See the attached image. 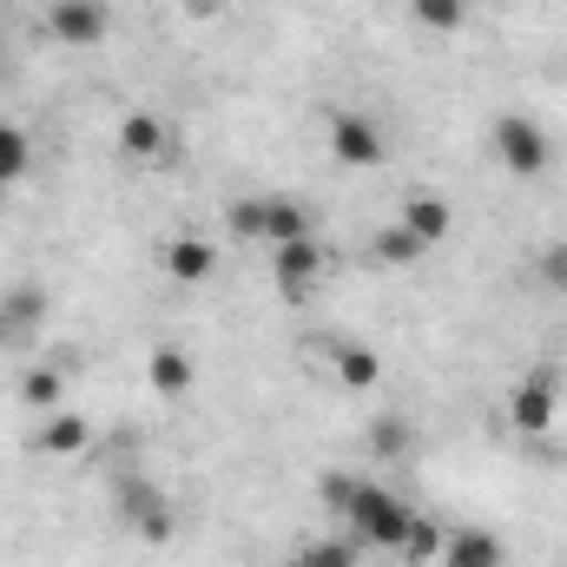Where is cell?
Returning a JSON list of instances; mask_svg holds the SVG:
<instances>
[{
    "instance_id": "cell-1",
    "label": "cell",
    "mask_w": 567,
    "mask_h": 567,
    "mask_svg": "<svg viewBox=\"0 0 567 567\" xmlns=\"http://www.w3.org/2000/svg\"><path fill=\"white\" fill-rule=\"evenodd\" d=\"M343 522H350V535H357L363 548H396V555H403V542H410V522H416V508H410L403 495L377 488V482H357V495H350Z\"/></svg>"
},
{
    "instance_id": "cell-2",
    "label": "cell",
    "mask_w": 567,
    "mask_h": 567,
    "mask_svg": "<svg viewBox=\"0 0 567 567\" xmlns=\"http://www.w3.org/2000/svg\"><path fill=\"white\" fill-rule=\"evenodd\" d=\"M488 145H495V158H502L508 178H542V172L555 165L548 126H535L528 113H502V120L488 126Z\"/></svg>"
},
{
    "instance_id": "cell-3",
    "label": "cell",
    "mask_w": 567,
    "mask_h": 567,
    "mask_svg": "<svg viewBox=\"0 0 567 567\" xmlns=\"http://www.w3.org/2000/svg\"><path fill=\"white\" fill-rule=\"evenodd\" d=\"M555 410H561V377L555 370H528L508 390V423L522 429V435H548L555 429Z\"/></svg>"
},
{
    "instance_id": "cell-4",
    "label": "cell",
    "mask_w": 567,
    "mask_h": 567,
    "mask_svg": "<svg viewBox=\"0 0 567 567\" xmlns=\"http://www.w3.org/2000/svg\"><path fill=\"white\" fill-rule=\"evenodd\" d=\"M330 158L370 172V165L390 158V140H383V126H377L370 113H330Z\"/></svg>"
},
{
    "instance_id": "cell-5",
    "label": "cell",
    "mask_w": 567,
    "mask_h": 567,
    "mask_svg": "<svg viewBox=\"0 0 567 567\" xmlns=\"http://www.w3.org/2000/svg\"><path fill=\"white\" fill-rule=\"evenodd\" d=\"M120 522L140 535V542H172V508H165V495L152 488V482H120Z\"/></svg>"
},
{
    "instance_id": "cell-6",
    "label": "cell",
    "mask_w": 567,
    "mask_h": 567,
    "mask_svg": "<svg viewBox=\"0 0 567 567\" xmlns=\"http://www.w3.org/2000/svg\"><path fill=\"white\" fill-rule=\"evenodd\" d=\"M271 271H278L284 297H310V290H317V278H323V251H317V238L271 245Z\"/></svg>"
},
{
    "instance_id": "cell-7",
    "label": "cell",
    "mask_w": 567,
    "mask_h": 567,
    "mask_svg": "<svg viewBox=\"0 0 567 567\" xmlns=\"http://www.w3.org/2000/svg\"><path fill=\"white\" fill-rule=\"evenodd\" d=\"M47 27L66 47H93V40H106V7L100 0H53L47 7Z\"/></svg>"
},
{
    "instance_id": "cell-8",
    "label": "cell",
    "mask_w": 567,
    "mask_h": 567,
    "mask_svg": "<svg viewBox=\"0 0 567 567\" xmlns=\"http://www.w3.org/2000/svg\"><path fill=\"white\" fill-rule=\"evenodd\" d=\"M212 271H218V245H212V238L178 231V238L165 245V278L172 284H205Z\"/></svg>"
},
{
    "instance_id": "cell-9",
    "label": "cell",
    "mask_w": 567,
    "mask_h": 567,
    "mask_svg": "<svg viewBox=\"0 0 567 567\" xmlns=\"http://www.w3.org/2000/svg\"><path fill=\"white\" fill-rule=\"evenodd\" d=\"M330 370H337V390H377L383 383V357L357 337H337L330 343Z\"/></svg>"
},
{
    "instance_id": "cell-10",
    "label": "cell",
    "mask_w": 567,
    "mask_h": 567,
    "mask_svg": "<svg viewBox=\"0 0 567 567\" xmlns=\"http://www.w3.org/2000/svg\"><path fill=\"white\" fill-rule=\"evenodd\" d=\"M508 548L488 535V528H449L442 535V567H502Z\"/></svg>"
},
{
    "instance_id": "cell-11",
    "label": "cell",
    "mask_w": 567,
    "mask_h": 567,
    "mask_svg": "<svg viewBox=\"0 0 567 567\" xmlns=\"http://www.w3.org/2000/svg\"><path fill=\"white\" fill-rule=\"evenodd\" d=\"M403 231H416L423 245H442L449 231H455V212H449V198H435V192H416L410 205H403V218H396Z\"/></svg>"
},
{
    "instance_id": "cell-12",
    "label": "cell",
    "mask_w": 567,
    "mask_h": 567,
    "mask_svg": "<svg viewBox=\"0 0 567 567\" xmlns=\"http://www.w3.org/2000/svg\"><path fill=\"white\" fill-rule=\"evenodd\" d=\"M86 442H93V423H86V416H73V410H53L47 429L33 435V449H40V455H80Z\"/></svg>"
},
{
    "instance_id": "cell-13",
    "label": "cell",
    "mask_w": 567,
    "mask_h": 567,
    "mask_svg": "<svg viewBox=\"0 0 567 567\" xmlns=\"http://www.w3.org/2000/svg\"><path fill=\"white\" fill-rule=\"evenodd\" d=\"M145 377H152V390H158V396H185L198 370H192V357H185L178 343H158V350H152V363H145Z\"/></svg>"
},
{
    "instance_id": "cell-14",
    "label": "cell",
    "mask_w": 567,
    "mask_h": 567,
    "mask_svg": "<svg viewBox=\"0 0 567 567\" xmlns=\"http://www.w3.org/2000/svg\"><path fill=\"white\" fill-rule=\"evenodd\" d=\"M0 317H7V323H13V337L27 343V337L47 323V290H40V284H20V290H7V297H0Z\"/></svg>"
},
{
    "instance_id": "cell-15",
    "label": "cell",
    "mask_w": 567,
    "mask_h": 567,
    "mask_svg": "<svg viewBox=\"0 0 567 567\" xmlns=\"http://www.w3.org/2000/svg\"><path fill=\"white\" fill-rule=\"evenodd\" d=\"M290 238H317L310 212L297 198H265V245H290Z\"/></svg>"
},
{
    "instance_id": "cell-16",
    "label": "cell",
    "mask_w": 567,
    "mask_h": 567,
    "mask_svg": "<svg viewBox=\"0 0 567 567\" xmlns=\"http://www.w3.org/2000/svg\"><path fill=\"white\" fill-rule=\"evenodd\" d=\"M165 140H172V133H165L158 113H126V126H120V152H126V158H158Z\"/></svg>"
},
{
    "instance_id": "cell-17",
    "label": "cell",
    "mask_w": 567,
    "mask_h": 567,
    "mask_svg": "<svg viewBox=\"0 0 567 567\" xmlns=\"http://www.w3.org/2000/svg\"><path fill=\"white\" fill-rule=\"evenodd\" d=\"M60 396H66V370L60 363H40V370L20 377V403L27 410H60Z\"/></svg>"
},
{
    "instance_id": "cell-18",
    "label": "cell",
    "mask_w": 567,
    "mask_h": 567,
    "mask_svg": "<svg viewBox=\"0 0 567 567\" xmlns=\"http://www.w3.org/2000/svg\"><path fill=\"white\" fill-rule=\"evenodd\" d=\"M423 251H429V245L416 238V231H403V225H383V231L370 238V258H377V265H396V271H403V265H416Z\"/></svg>"
},
{
    "instance_id": "cell-19",
    "label": "cell",
    "mask_w": 567,
    "mask_h": 567,
    "mask_svg": "<svg viewBox=\"0 0 567 567\" xmlns=\"http://www.w3.org/2000/svg\"><path fill=\"white\" fill-rule=\"evenodd\" d=\"M357 535H323V542H303L297 567H357Z\"/></svg>"
},
{
    "instance_id": "cell-20",
    "label": "cell",
    "mask_w": 567,
    "mask_h": 567,
    "mask_svg": "<svg viewBox=\"0 0 567 567\" xmlns=\"http://www.w3.org/2000/svg\"><path fill=\"white\" fill-rule=\"evenodd\" d=\"M27 165H33V145H27V133L0 120V192H7L13 178H27Z\"/></svg>"
},
{
    "instance_id": "cell-21",
    "label": "cell",
    "mask_w": 567,
    "mask_h": 567,
    "mask_svg": "<svg viewBox=\"0 0 567 567\" xmlns=\"http://www.w3.org/2000/svg\"><path fill=\"white\" fill-rule=\"evenodd\" d=\"M225 231L265 245V198H231V205H225Z\"/></svg>"
},
{
    "instance_id": "cell-22",
    "label": "cell",
    "mask_w": 567,
    "mask_h": 567,
    "mask_svg": "<svg viewBox=\"0 0 567 567\" xmlns=\"http://www.w3.org/2000/svg\"><path fill=\"white\" fill-rule=\"evenodd\" d=\"M410 13H416L423 27H435V33H455V27L468 20V0H410Z\"/></svg>"
},
{
    "instance_id": "cell-23",
    "label": "cell",
    "mask_w": 567,
    "mask_h": 567,
    "mask_svg": "<svg viewBox=\"0 0 567 567\" xmlns=\"http://www.w3.org/2000/svg\"><path fill=\"white\" fill-rule=\"evenodd\" d=\"M403 561H442V528H435L429 515H416V522H410V542H403Z\"/></svg>"
},
{
    "instance_id": "cell-24",
    "label": "cell",
    "mask_w": 567,
    "mask_h": 567,
    "mask_svg": "<svg viewBox=\"0 0 567 567\" xmlns=\"http://www.w3.org/2000/svg\"><path fill=\"white\" fill-rule=\"evenodd\" d=\"M370 449H377V455H403V449H410V423L383 416V423L370 429Z\"/></svg>"
},
{
    "instance_id": "cell-25",
    "label": "cell",
    "mask_w": 567,
    "mask_h": 567,
    "mask_svg": "<svg viewBox=\"0 0 567 567\" xmlns=\"http://www.w3.org/2000/svg\"><path fill=\"white\" fill-rule=\"evenodd\" d=\"M317 495H323V508H330V515H343V508H350V495H357V475H323V482H317Z\"/></svg>"
},
{
    "instance_id": "cell-26",
    "label": "cell",
    "mask_w": 567,
    "mask_h": 567,
    "mask_svg": "<svg viewBox=\"0 0 567 567\" xmlns=\"http://www.w3.org/2000/svg\"><path fill=\"white\" fill-rule=\"evenodd\" d=\"M542 284H548L555 297H567V245H548V251H542Z\"/></svg>"
},
{
    "instance_id": "cell-27",
    "label": "cell",
    "mask_w": 567,
    "mask_h": 567,
    "mask_svg": "<svg viewBox=\"0 0 567 567\" xmlns=\"http://www.w3.org/2000/svg\"><path fill=\"white\" fill-rule=\"evenodd\" d=\"M13 343H20V337H13V323L0 317V350H13Z\"/></svg>"
}]
</instances>
